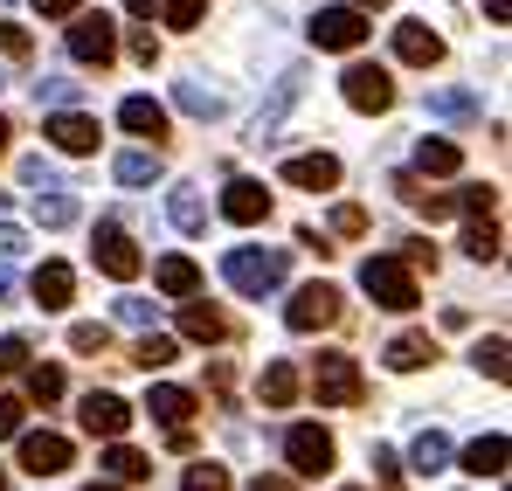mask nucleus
Returning <instances> with one entry per match:
<instances>
[{
  "instance_id": "e2e57ef3",
  "label": "nucleus",
  "mask_w": 512,
  "mask_h": 491,
  "mask_svg": "<svg viewBox=\"0 0 512 491\" xmlns=\"http://www.w3.org/2000/svg\"><path fill=\"white\" fill-rule=\"evenodd\" d=\"M340 491H360V485H340Z\"/></svg>"
},
{
  "instance_id": "c9c22d12",
  "label": "nucleus",
  "mask_w": 512,
  "mask_h": 491,
  "mask_svg": "<svg viewBox=\"0 0 512 491\" xmlns=\"http://www.w3.org/2000/svg\"><path fill=\"white\" fill-rule=\"evenodd\" d=\"M77 90H84V83H70V77H42V83H35V104H49V111H70V104H77Z\"/></svg>"
},
{
  "instance_id": "49530a36",
  "label": "nucleus",
  "mask_w": 512,
  "mask_h": 491,
  "mask_svg": "<svg viewBox=\"0 0 512 491\" xmlns=\"http://www.w3.org/2000/svg\"><path fill=\"white\" fill-rule=\"evenodd\" d=\"M21 256H28V236H21V229H7V222H0V263H21Z\"/></svg>"
},
{
  "instance_id": "1a4fd4ad",
  "label": "nucleus",
  "mask_w": 512,
  "mask_h": 491,
  "mask_svg": "<svg viewBox=\"0 0 512 491\" xmlns=\"http://www.w3.org/2000/svg\"><path fill=\"white\" fill-rule=\"evenodd\" d=\"M70 56H77V63H97V70H104V63L118 56V28H111L104 14H77V21H70Z\"/></svg>"
},
{
  "instance_id": "ea45409f",
  "label": "nucleus",
  "mask_w": 512,
  "mask_h": 491,
  "mask_svg": "<svg viewBox=\"0 0 512 491\" xmlns=\"http://www.w3.org/2000/svg\"><path fill=\"white\" fill-rule=\"evenodd\" d=\"M70 346H77V353H104V346H111V326H70Z\"/></svg>"
},
{
  "instance_id": "a211bd4d",
  "label": "nucleus",
  "mask_w": 512,
  "mask_h": 491,
  "mask_svg": "<svg viewBox=\"0 0 512 491\" xmlns=\"http://www.w3.org/2000/svg\"><path fill=\"white\" fill-rule=\"evenodd\" d=\"M118 125L139 132V139H167V104L160 97H125L118 104Z\"/></svg>"
},
{
  "instance_id": "37998d69",
  "label": "nucleus",
  "mask_w": 512,
  "mask_h": 491,
  "mask_svg": "<svg viewBox=\"0 0 512 491\" xmlns=\"http://www.w3.org/2000/svg\"><path fill=\"white\" fill-rule=\"evenodd\" d=\"M21 187H42V194H49V187H56V166L49 160H21Z\"/></svg>"
},
{
  "instance_id": "a19ab883",
  "label": "nucleus",
  "mask_w": 512,
  "mask_h": 491,
  "mask_svg": "<svg viewBox=\"0 0 512 491\" xmlns=\"http://www.w3.org/2000/svg\"><path fill=\"white\" fill-rule=\"evenodd\" d=\"M360 229H367V208L340 201V208H333V236H360Z\"/></svg>"
},
{
  "instance_id": "2f4dec72",
  "label": "nucleus",
  "mask_w": 512,
  "mask_h": 491,
  "mask_svg": "<svg viewBox=\"0 0 512 491\" xmlns=\"http://www.w3.org/2000/svg\"><path fill=\"white\" fill-rule=\"evenodd\" d=\"M471 367H478V374H492V381H506V374H512V360H506V332L478 339V346H471Z\"/></svg>"
},
{
  "instance_id": "6e6d98bb",
  "label": "nucleus",
  "mask_w": 512,
  "mask_h": 491,
  "mask_svg": "<svg viewBox=\"0 0 512 491\" xmlns=\"http://www.w3.org/2000/svg\"><path fill=\"white\" fill-rule=\"evenodd\" d=\"M125 7H132V14H139V21H146V14H153V0H125Z\"/></svg>"
},
{
  "instance_id": "72a5a7b5",
  "label": "nucleus",
  "mask_w": 512,
  "mask_h": 491,
  "mask_svg": "<svg viewBox=\"0 0 512 491\" xmlns=\"http://www.w3.org/2000/svg\"><path fill=\"white\" fill-rule=\"evenodd\" d=\"M492 201H499V187H485V180H471V187L450 194V208H464L471 222H492Z\"/></svg>"
},
{
  "instance_id": "dca6fc26",
  "label": "nucleus",
  "mask_w": 512,
  "mask_h": 491,
  "mask_svg": "<svg viewBox=\"0 0 512 491\" xmlns=\"http://www.w3.org/2000/svg\"><path fill=\"white\" fill-rule=\"evenodd\" d=\"M49 139H56V153H97V118L56 111V118H49Z\"/></svg>"
},
{
  "instance_id": "ddd939ff",
  "label": "nucleus",
  "mask_w": 512,
  "mask_h": 491,
  "mask_svg": "<svg viewBox=\"0 0 512 491\" xmlns=\"http://www.w3.org/2000/svg\"><path fill=\"white\" fill-rule=\"evenodd\" d=\"M395 56L416 63V70H429V63H443V35H436L429 21H402V28H395Z\"/></svg>"
},
{
  "instance_id": "cd10ccee",
  "label": "nucleus",
  "mask_w": 512,
  "mask_h": 491,
  "mask_svg": "<svg viewBox=\"0 0 512 491\" xmlns=\"http://www.w3.org/2000/svg\"><path fill=\"white\" fill-rule=\"evenodd\" d=\"M104 471H111V478H104V485H139V478H153V464H146V457H139V450H125V443H111V450H104Z\"/></svg>"
},
{
  "instance_id": "5fc2aeb1",
  "label": "nucleus",
  "mask_w": 512,
  "mask_h": 491,
  "mask_svg": "<svg viewBox=\"0 0 512 491\" xmlns=\"http://www.w3.org/2000/svg\"><path fill=\"white\" fill-rule=\"evenodd\" d=\"M485 14H492V21H499V28H506V14H512V0H485Z\"/></svg>"
},
{
  "instance_id": "6e6552de",
  "label": "nucleus",
  "mask_w": 512,
  "mask_h": 491,
  "mask_svg": "<svg viewBox=\"0 0 512 491\" xmlns=\"http://www.w3.org/2000/svg\"><path fill=\"white\" fill-rule=\"evenodd\" d=\"M284 457H291L298 478H319V471H333V436H326L319 422H298V429L284 436Z\"/></svg>"
},
{
  "instance_id": "de8ad7c7",
  "label": "nucleus",
  "mask_w": 512,
  "mask_h": 491,
  "mask_svg": "<svg viewBox=\"0 0 512 491\" xmlns=\"http://www.w3.org/2000/svg\"><path fill=\"white\" fill-rule=\"evenodd\" d=\"M201 21V0H167V28H194Z\"/></svg>"
},
{
  "instance_id": "2eb2a0df",
  "label": "nucleus",
  "mask_w": 512,
  "mask_h": 491,
  "mask_svg": "<svg viewBox=\"0 0 512 491\" xmlns=\"http://www.w3.org/2000/svg\"><path fill=\"white\" fill-rule=\"evenodd\" d=\"M222 215H229V222H243V229H250V222H263V215H270L263 180H229V187H222Z\"/></svg>"
},
{
  "instance_id": "680f3d73",
  "label": "nucleus",
  "mask_w": 512,
  "mask_h": 491,
  "mask_svg": "<svg viewBox=\"0 0 512 491\" xmlns=\"http://www.w3.org/2000/svg\"><path fill=\"white\" fill-rule=\"evenodd\" d=\"M0 90H7V70H0Z\"/></svg>"
},
{
  "instance_id": "423d86ee",
  "label": "nucleus",
  "mask_w": 512,
  "mask_h": 491,
  "mask_svg": "<svg viewBox=\"0 0 512 491\" xmlns=\"http://www.w3.org/2000/svg\"><path fill=\"white\" fill-rule=\"evenodd\" d=\"M340 90H346L353 111H388V104H395V77H388L381 63H346Z\"/></svg>"
},
{
  "instance_id": "0e129e2a",
  "label": "nucleus",
  "mask_w": 512,
  "mask_h": 491,
  "mask_svg": "<svg viewBox=\"0 0 512 491\" xmlns=\"http://www.w3.org/2000/svg\"><path fill=\"white\" fill-rule=\"evenodd\" d=\"M0 491H7V478H0Z\"/></svg>"
},
{
  "instance_id": "f8f14e48",
  "label": "nucleus",
  "mask_w": 512,
  "mask_h": 491,
  "mask_svg": "<svg viewBox=\"0 0 512 491\" xmlns=\"http://www.w3.org/2000/svg\"><path fill=\"white\" fill-rule=\"evenodd\" d=\"M284 180L305 187V194H333L340 187V160L333 153H298V160H284Z\"/></svg>"
},
{
  "instance_id": "e433bc0d",
  "label": "nucleus",
  "mask_w": 512,
  "mask_h": 491,
  "mask_svg": "<svg viewBox=\"0 0 512 491\" xmlns=\"http://www.w3.org/2000/svg\"><path fill=\"white\" fill-rule=\"evenodd\" d=\"M464 256L492 263V256H499V222H471V229H464Z\"/></svg>"
},
{
  "instance_id": "bf43d9fd",
  "label": "nucleus",
  "mask_w": 512,
  "mask_h": 491,
  "mask_svg": "<svg viewBox=\"0 0 512 491\" xmlns=\"http://www.w3.org/2000/svg\"><path fill=\"white\" fill-rule=\"evenodd\" d=\"M367 7H388V0H360V7H353V14H367Z\"/></svg>"
},
{
  "instance_id": "bb28decb",
  "label": "nucleus",
  "mask_w": 512,
  "mask_h": 491,
  "mask_svg": "<svg viewBox=\"0 0 512 491\" xmlns=\"http://www.w3.org/2000/svg\"><path fill=\"white\" fill-rule=\"evenodd\" d=\"M77 215H84V208H77V194H70V187H49V194H35V222H42V229H70Z\"/></svg>"
},
{
  "instance_id": "412c9836",
  "label": "nucleus",
  "mask_w": 512,
  "mask_h": 491,
  "mask_svg": "<svg viewBox=\"0 0 512 491\" xmlns=\"http://www.w3.org/2000/svg\"><path fill=\"white\" fill-rule=\"evenodd\" d=\"M298 83H305V70H284V83H277V97H270V104L256 111V125H250V139H256V146H270V132H277V118H284V111L298 104Z\"/></svg>"
},
{
  "instance_id": "393cba45",
  "label": "nucleus",
  "mask_w": 512,
  "mask_h": 491,
  "mask_svg": "<svg viewBox=\"0 0 512 491\" xmlns=\"http://www.w3.org/2000/svg\"><path fill=\"white\" fill-rule=\"evenodd\" d=\"M423 104L436 111V118H450V125H471V118H478V97H471V90H457V83H436Z\"/></svg>"
},
{
  "instance_id": "c756f323",
  "label": "nucleus",
  "mask_w": 512,
  "mask_h": 491,
  "mask_svg": "<svg viewBox=\"0 0 512 491\" xmlns=\"http://www.w3.org/2000/svg\"><path fill=\"white\" fill-rule=\"evenodd\" d=\"M464 153H457V139H423L416 146V173H457Z\"/></svg>"
},
{
  "instance_id": "603ef678",
  "label": "nucleus",
  "mask_w": 512,
  "mask_h": 491,
  "mask_svg": "<svg viewBox=\"0 0 512 491\" xmlns=\"http://www.w3.org/2000/svg\"><path fill=\"white\" fill-rule=\"evenodd\" d=\"M21 360H28V339H0V374L21 367Z\"/></svg>"
},
{
  "instance_id": "9b49d317",
  "label": "nucleus",
  "mask_w": 512,
  "mask_h": 491,
  "mask_svg": "<svg viewBox=\"0 0 512 491\" xmlns=\"http://www.w3.org/2000/svg\"><path fill=\"white\" fill-rule=\"evenodd\" d=\"M84 429H90V436H111V443H118V436L132 429V409H125L111 388H90V395H84Z\"/></svg>"
},
{
  "instance_id": "13d9d810",
  "label": "nucleus",
  "mask_w": 512,
  "mask_h": 491,
  "mask_svg": "<svg viewBox=\"0 0 512 491\" xmlns=\"http://www.w3.org/2000/svg\"><path fill=\"white\" fill-rule=\"evenodd\" d=\"M7 139H14V125H7V118H0V153H7Z\"/></svg>"
},
{
  "instance_id": "f257e3e1",
  "label": "nucleus",
  "mask_w": 512,
  "mask_h": 491,
  "mask_svg": "<svg viewBox=\"0 0 512 491\" xmlns=\"http://www.w3.org/2000/svg\"><path fill=\"white\" fill-rule=\"evenodd\" d=\"M284 270H291V249H256V243L222 249V277H229V291H243V298L277 291V284H284Z\"/></svg>"
},
{
  "instance_id": "58836bf2",
  "label": "nucleus",
  "mask_w": 512,
  "mask_h": 491,
  "mask_svg": "<svg viewBox=\"0 0 512 491\" xmlns=\"http://www.w3.org/2000/svg\"><path fill=\"white\" fill-rule=\"evenodd\" d=\"M180 491H229V471H222V464H194V471L180 478Z\"/></svg>"
},
{
  "instance_id": "052dcab7",
  "label": "nucleus",
  "mask_w": 512,
  "mask_h": 491,
  "mask_svg": "<svg viewBox=\"0 0 512 491\" xmlns=\"http://www.w3.org/2000/svg\"><path fill=\"white\" fill-rule=\"evenodd\" d=\"M84 491H118V485H97V478H90V485H84Z\"/></svg>"
},
{
  "instance_id": "0eeeda50",
  "label": "nucleus",
  "mask_w": 512,
  "mask_h": 491,
  "mask_svg": "<svg viewBox=\"0 0 512 491\" xmlns=\"http://www.w3.org/2000/svg\"><path fill=\"white\" fill-rule=\"evenodd\" d=\"M340 319V291L333 284H305V291H291V305H284V326L291 332H319Z\"/></svg>"
},
{
  "instance_id": "a878e982",
  "label": "nucleus",
  "mask_w": 512,
  "mask_h": 491,
  "mask_svg": "<svg viewBox=\"0 0 512 491\" xmlns=\"http://www.w3.org/2000/svg\"><path fill=\"white\" fill-rule=\"evenodd\" d=\"M153 284H160L167 298H194V284H201V270H194V256H160V270H153Z\"/></svg>"
},
{
  "instance_id": "8fccbe9b",
  "label": "nucleus",
  "mask_w": 512,
  "mask_h": 491,
  "mask_svg": "<svg viewBox=\"0 0 512 491\" xmlns=\"http://www.w3.org/2000/svg\"><path fill=\"white\" fill-rule=\"evenodd\" d=\"M374 478H381V485H402V457H395V450H374Z\"/></svg>"
},
{
  "instance_id": "aec40b11",
  "label": "nucleus",
  "mask_w": 512,
  "mask_h": 491,
  "mask_svg": "<svg viewBox=\"0 0 512 491\" xmlns=\"http://www.w3.org/2000/svg\"><path fill=\"white\" fill-rule=\"evenodd\" d=\"M167 215H173V229H180V236H201V229H208V194L180 180V187L167 194Z\"/></svg>"
},
{
  "instance_id": "4468645a",
  "label": "nucleus",
  "mask_w": 512,
  "mask_h": 491,
  "mask_svg": "<svg viewBox=\"0 0 512 491\" xmlns=\"http://www.w3.org/2000/svg\"><path fill=\"white\" fill-rule=\"evenodd\" d=\"M506 436H499V429H492V436H478V443H464V471H471V478H478V485H499V478H506Z\"/></svg>"
},
{
  "instance_id": "3c124183",
  "label": "nucleus",
  "mask_w": 512,
  "mask_h": 491,
  "mask_svg": "<svg viewBox=\"0 0 512 491\" xmlns=\"http://www.w3.org/2000/svg\"><path fill=\"white\" fill-rule=\"evenodd\" d=\"M35 7H42L49 21H77V14H84V0H35Z\"/></svg>"
},
{
  "instance_id": "f704fd0d",
  "label": "nucleus",
  "mask_w": 512,
  "mask_h": 491,
  "mask_svg": "<svg viewBox=\"0 0 512 491\" xmlns=\"http://www.w3.org/2000/svg\"><path fill=\"white\" fill-rule=\"evenodd\" d=\"M173 97H180V111H187V118H222V97H215L208 83H180Z\"/></svg>"
},
{
  "instance_id": "09e8293b",
  "label": "nucleus",
  "mask_w": 512,
  "mask_h": 491,
  "mask_svg": "<svg viewBox=\"0 0 512 491\" xmlns=\"http://www.w3.org/2000/svg\"><path fill=\"white\" fill-rule=\"evenodd\" d=\"M132 56L153 70V63H160V35H153V28H139V35H132Z\"/></svg>"
},
{
  "instance_id": "473e14b6",
  "label": "nucleus",
  "mask_w": 512,
  "mask_h": 491,
  "mask_svg": "<svg viewBox=\"0 0 512 491\" xmlns=\"http://www.w3.org/2000/svg\"><path fill=\"white\" fill-rule=\"evenodd\" d=\"M173 353H180V346H173L167 332H146V339L132 346V367H146V374H160V367H173Z\"/></svg>"
},
{
  "instance_id": "4d7b16f0",
  "label": "nucleus",
  "mask_w": 512,
  "mask_h": 491,
  "mask_svg": "<svg viewBox=\"0 0 512 491\" xmlns=\"http://www.w3.org/2000/svg\"><path fill=\"white\" fill-rule=\"evenodd\" d=\"M7 298H14V284H7V270H0V312H7Z\"/></svg>"
},
{
  "instance_id": "39448f33",
  "label": "nucleus",
  "mask_w": 512,
  "mask_h": 491,
  "mask_svg": "<svg viewBox=\"0 0 512 491\" xmlns=\"http://www.w3.org/2000/svg\"><path fill=\"white\" fill-rule=\"evenodd\" d=\"M360 42H367V14H353V7H319V14H312V49L346 56V49H360Z\"/></svg>"
},
{
  "instance_id": "f03ea898",
  "label": "nucleus",
  "mask_w": 512,
  "mask_h": 491,
  "mask_svg": "<svg viewBox=\"0 0 512 491\" xmlns=\"http://www.w3.org/2000/svg\"><path fill=\"white\" fill-rule=\"evenodd\" d=\"M360 291H367L381 312H416V305H423L416 270H409L402 256H367V263H360Z\"/></svg>"
},
{
  "instance_id": "20e7f679",
  "label": "nucleus",
  "mask_w": 512,
  "mask_h": 491,
  "mask_svg": "<svg viewBox=\"0 0 512 491\" xmlns=\"http://www.w3.org/2000/svg\"><path fill=\"white\" fill-rule=\"evenodd\" d=\"M90 256H97V270H104V277H118V284H132V277L146 270L139 243H132L118 222H97V236H90Z\"/></svg>"
},
{
  "instance_id": "7c9ffc66",
  "label": "nucleus",
  "mask_w": 512,
  "mask_h": 491,
  "mask_svg": "<svg viewBox=\"0 0 512 491\" xmlns=\"http://www.w3.org/2000/svg\"><path fill=\"white\" fill-rule=\"evenodd\" d=\"M180 332L201 339V346H215V339H222V312H215V305H180Z\"/></svg>"
},
{
  "instance_id": "9d476101",
  "label": "nucleus",
  "mask_w": 512,
  "mask_h": 491,
  "mask_svg": "<svg viewBox=\"0 0 512 491\" xmlns=\"http://www.w3.org/2000/svg\"><path fill=\"white\" fill-rule=\"evenodd\" d=\"M21 471H35V478L70 471V436H56V429H28V436H21Z\"/></svg>"
},
{
  "instance_id": "6ab92c4d",
  "label": "nucleus",
  "mask_w": 512,
  "mask_h": 491,
  "mask_svg": "<svg viewBox=\"0 0 512 491\" xmlns=\"http://www.w3.org/2000/svg\"><path fill=\"white\" fill-rule=\"evenodd\" d=\"M70 298H77V270H70V263H42V270H35V305H42V312H63Z\"/></svg>"
},
{
  "instance_id": "864d4df0",
  "label": "nucleus",
  "mask_w": 512,
  "mask_h": 491,
  "mask_svg": "<svg viewBox=\"0 0 512 491\" xmlns=\"http://www.w3.org/2000/svg\"><path fill=\"white\" fill-rule=\"evenodd\" d=\"M250 491H291V478H250Z\"/></svg>"
},
{
  "instance_id": "4c0bfd02",
  "label": "nucleus",
  "mask_w": 512,
  "mask_h": 491,
  "mask_svg": "<svg viewBox=\"0 0 512 491\" xmlns=\"http://www.w3.org/2000/svg\"><path fill=\"white\" fill-rule=\"evenodd\" d=\"M28 395H35V402H56V395H63V367L35 360V367H28Z\"/></svg>"
},
{
  "instance_id": "c85d7f7f",
  "label": "nucleus",
  "mask_w": 512,
  "mask_h": 491,
  "mask_svg": "<svg viewBox=\"0 0 512 491\" xmlns=\"http://www.w3.org/2000/svg\"><path fill=\"white\" fill-rule=\"evenodd\" d=\"M409 464H416V478H436V471L450 464V436H443V429H423L416 450H409Z\"/></svg>"
},
{
  "instance_id": "c03bdc74",
  "label": "nucleus",
  "mask_w": 512,
  "mask_h": 491,
  "mask_svg": "<svg viewBox=\"0 0 512 491\" xmlns=\"http://www.w3.org/2000/svg\"><path fill=\"white\" fill-rule=\"evenodd\" d=\"M118 319H125V326H153V305H146V298H118Z\"/></svg>"
},
{
  "instance_id": "b1692460",
  "label": "nucleus",
  "mask_w": 512,
  "mask_h": 491,
  "mask_svg": "<svg viewBox=\"0 0 512 491\" xmlns=\"http://www.w3.org/2000/svg\"><path fill=\"white\" fill-rule=\"evenodd\" d=\"M111 173H118V187H153V180L167 173V160H160V146H153V153L139 146V153H118V160H111Z\"/></svg>"
},
{
  "instance_id": "7ed1b4c3",
  "label": "nucleus",
  "mask_w": 512,
  "mask_h": 491,
  "mask_svg": "<svg viewBox=\"0 0 512 491\" xmlns=\"http://www.w3.org/2000/svg\"><path fill=\"white\" fill-rule=\"evenodd\" d=\"M312 395H319L326 409H353V402L367 395L360 360H353V353H319V367H312Z\"/></svg>"
},
{
  "instance_id": "5701e85b",
  "label": "nucleus",
  "mask_w": 512,
  "mask_h": 491,
  "mask_svg": "<svg viewBox=\"0 0 512 491\" xmlns=\"http://www.w3.org/2000/svg\"><path fill=\"white\" fill-rule=\"evenodd\" d=\"M146 415H160L167 429H187V422H194V395H187V388H173V381H160V388L146 395Z\"/></svg>"
},
{
  "instance_id": "a18cd8bd",
  "label": "nucleus",
  "mask_w": 512,
  "mask_h": 491,
  "mask_svg": "<svg viewBox=\"0 0 512 491\" xmlns=\"http://www.w3.org/2000/svg\"><path fill=\"white\" fill-rule=\"evenodd\" d=\"M21 422H28V409L14 395H0V436H21Z\"/></svg>"
},
{
  "instance_id": "79ce46f5",
  "label": "nucleus",
  "mask_w": 512,
  "mask_h": 491,
  "mask_svg": "<svg viewBox=\"0 0 512 491\" xmlns=\"http://www.w3.org/2000/svg\"><path fill=\"white\" fill-rule=\"evenodd\" d=\"M0 56H28V28L0 14Z\"/></svg>"
},
{
  "instance_id": "4be33fe9",
  "label": "nucleus",
  "mask_w": 512,
  "mask_h": 491,
  "mask_svg": "<svg viewBox=\"0 0 512 491\" xmlns=\"http://www.w3.org/2000/svg\"><path fill=\"white\" fill-rule=\"evenodd\" d=\"M298 388H305V374H298L291 360H270V367H263V381H256V395H263L270 409H291V402H298Z\"/></svg>"
},
{
  "instance_id": "f3484780",
  "label": "nucleus",
  "mask_w": 512,
  "mask_h": 491,
  "mask_svg": "<svg viewBox=\"0 0 512 491\" xmlns=\"http://www.w3.org/2000/svg\"><path fill=\"white\" fill-rule=\"evenodd\" d=\"M381 360H388L395 374H416V367L436 360V339H429V332H395V339L381 346Z\"/></svg>"
}]
</instances>
